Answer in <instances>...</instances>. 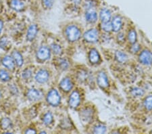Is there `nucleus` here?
<instances>
[{"label": "nucleus", "mask_w": 152, "mask_h": 134, "mask_svg": "<svg viewBox=\"0 0 152 134\" xmlns=\"http://www.w3.org/2000/svg\"><path fill=\"white\" fill-rule=\"evenodd\" d=\"M0 62H1V60H0Z\"/></svg>", "instance_id": "nucleus-41"}, {"label": "nucleus", "mask_w": 152, "mask_h": 134, "mask_svg": "<svg viewBox=\"0 0 152 134\" xmlns=\"http://www.w3.org/2000/svg\"><path fill=\"white\" fill-rule=\"evenodd\" d=\"M46 100L50 105L52 106H58L60 104L61 96L57 90L56 89H52L48 92Z\"/></svg>", "instance_id": "nucleus-2"}, {"label": "nucleus", "mask_w": 152, "mask_h": 134, "mask_svg": "<svg viewBox=\"0 0 152 134\" xmlns=\"http://www.w3.org/2000/svg\"><path fill=\"white\" fill-rule=\"evenodd\" d=\"M70 1L73 4H75V6H78V5H80L82 3L83 0H70Z\"/></svg>", "instance_id": "nucleus-37"}, {"label": "nucleus", "mask_w": 152, "mask_h": 134, "mask_svg": "<svg viewBox=\"0 0 152 134\" xmlns=\"http://www.w3.org/2000/svg\"><path fill=\"white\" fill-rule=\"evenodd\" d=\"M106 127L104 125H96L94 129V133H104L106 132Z\"/></svg>", "instance_id": "nucleus-30"}, {"label": "nucleus", "mask_w": 152, "mask_h": 134, "mask_svg": "<svg viewBox=\"0 0 152 134\" xmlns=\"http://www.w3.org/2000/svg\"><path fill=\"white\" fill-rule=\"evenodd\" d=\"M36 133L37 131L32 128H28V130H26L25 131V133Z\"/></svg>", "instance_id": "nucleus-38"}, {"label": "nucleus", "mask_w": 152, "mask_h": 134, "mask_svg": "<svg viewBox=\"0 0 152 134\" xmlns=\"http://www.w3.org/2000/svg\"><path fill=\"white\" fill-rule=\"evenodd\" d=\"M8 45L9 41L6 37H2L0 39V48L4 50H7V49L9 48Z\"/></svg>", "instance_id": "nucleus-29"}, {"label": "nucleus", "mask_w": 152, "mask_h": 134, "mask_svg": "<svg viewBox=\"0 0 152 134\" xmlns=\"http://www.w3.org/2000/svg\"><path fill=\"white\" fill-rule=\"evenodd\" d=\"M1 96H2V94H1V92H0V99L1 98Z\"/></svg>", "instance_id": "nucleus-40"}, {"label": "nucleus", "mask_w": 152, "mask_h": 134, "mask_svg": "<svg viewBox=\"0 0 152 134\" xmlns=\"http://www.w3.org/2000/svg\"><path fill=\"white\" fill-rule=\"evenodd\" d=\"M43 96V92L37 89H29L26 94V97L28 100L31 102H37L42 99Z\"/></svg>", "instance_id": "nucleus-4"}, {"label": "nucleus", "mask_w": 152, "mask_h": 134, "mask_svg": "<svg viewBox=\"0 0 152 134\" xmlns=\"http://www.w3.org/2000/svg\"><path fill=\"white\" fill-rule=\"evenodd\" d=\"M53 121V115L50 112H48V113H46L45 114H44L43 118V122L45 125H50V124L52 123Z\"/></svg>", "instance_id": "nucleus-22"}, {"label": "nucleus", "mask_w": 152, "mask_h": 134, "mask_svg": "<svg viewBox=\"0 0 152 134\" xmlns=\"http://www.w3.org/2000/svg\"><path fill=\"white\" fill-rule=\"evenodd\" d=\"M143 104L145 108L147 110H148V111L152 110V95L148 96L145 99Z\"/></svg>", "instance_id": "nucleus-27"}, {"label": "nucleus", "mask_w": 152, "mask_h": 134, "mask_svg": "<svg viewBox=\"0 0 152 134\" xmlns=\"http://www.w3.org/2000/svg\"><path fill=\"white\" fill-rule=\"evenodd\" d=\"M38 30L39 29L37 24H33L30 25L28 29L27 33H26V40L28 41H32L35 40L37 35Z\"/></svg>", "instance_id": "nucleus-11"}, {"label": "nucleus", "mask_w": 152, "mask_h": 134, "mask_svg": "<svg viewBox=\"0 0 152 134\" xmlns=\"http://www.w3.org/2000/svg\"><path fill=\"white\" fill-rule=\"evenodd\" d=\"M131 94L133 95L134 97H141L143 96L144 91L142 89L139 88V87H135V88H133L132 89Z\"/></svg>", "instance_id": "nucleus-31"}, {"label": "nucleus", "mask_w": 152, "mask_h": 134, "mask_svg": "<svg viewBox=\"0 0 152 134\" xmlns=\"http://www.w3.org/2000/svg\"><path fill=\"white\" fill-rule=\"evenodd\" d=\"M59 67L62 70H66L69 68L70 63L68 60L65 59V58H62L59 60Z\"/></svg>", "instance_id": "nucleus-24"}, {"label": "nucleus", "mask_w": 152, "mask_h": 134, "mask_svg": "<svg viewBox=\"0 0 152 134\" xmlns=\"http://www.w3.org/2000/svg\"><path fill=\"white\" fill-rule=\"evenodd\" d=\"M91 116H92V112L89 108L85 109L82 112V118L83 119H85V121H89V119L91 118Z\"/></svg>", "instance_id": "nucleus-32"}, {"label": "nucleus", "mask_w": 152, "mask_h": 134, "mask_svg": "<svg viewBox=\"0 0 152 134\" xmlns=\"http://www.w3.org/2000/svg\"><path fill=\"white\" fill-rule=\"evenodd\" d=\"M12 56L13 58L14 62L16 63V65L18 67H21L24 64L23 57L20 53L18 51H14L12 53Z\"/></svg>", "instance_id": "nucleus-18"}, {"label": "nucleus", "mask_w": 152, "mask_h": 134, "mask_svg": "<svg viewBox=\"0 0 152 134\" xmlns=\"http://www.w3.org/2000/svg\"><path fill=\"white\" fill-rule=\"evenodd\" d=\"M85 20L89 23H94L98 18V14L96 10L92 9L89 10H85Z\"/></svg>", "instance_id": "nucleus-10"}, {"label": "nucleus", "mask_w": 152, "mask_h": 134, "mask_svg": "<svg viewBox=\"0 0 152 134\" xmlns=\"http://www.w3.org/2000/svg\"><path fill=\"white\" fill-rule=\"evenodd\" d=\"M151 132H152V131H151Z\"/></svg>", "instance_id": "nucleus-42"}, {"label": "nucleus", "mask_w": 152, "mask_h": 134, "mask_svg": "<svg viewBox=\"0 0 152 134\" xmlns=\"http://www.w3.org/2000/svg\"><path fill=\"white\" fill-rule=\"evenodd\" d=\"M55 0H41V4L46 10H50L52 8Z\"/></svg>", "instance_id": "nucleus-28"}, {"label": "nucleus", "mask_w": 152, "mask_h": 134, "mask_svg": "<svg viewBox=\"0 0 152 134\" xmlns=\"http://www.w3.org/2000/svg\"><path fill=\"white\" fill-rule=\"evenodd\" d=\"M59 87H60V88L62 89L63 92H68L72 89L73 84L70 78L66 77L60 81Z\"/></svg>", "instance_id": "nucleus-14"}, {"label": "nucleus", "mask_w": 152, "mask_h": 134, "mask_svg": "<svg viewBox=\"0 0 152 134\" xmlns=\"http://www.w3.org/2000/svg\"><path fill=\"white\" fill-rule=\"evenodd\" d=\"M97 83L98 85L102 88H105L108 86L109 81L107 75L104 72L101 71L98 73L97 77Z\"/></svg>", "instance_id": "nucleus-9"}, {"label": "nucleus", "mask_w": 152, "mask_h": 134, "mask_svg": "<svg viewBox=\"0 0 152 134\" xmlns=\"http://www.w3.org/2000/svg\"><path fill=\"white\" fill-rule=\"evenodd\" d=\"M139 60L141 64L150 65L152 64V53L149 50H144L139 56Z\"/></svg>", "instance_id": "nucleus-8"}, {"label": "nucleus", "mask_w": 152, "mask_h": 134, "mask_svg": "<svg viewBox=\"0 0 152 134\" xmlns=\"http://www.w3.org/2000/svg\"><path fill=\"white\" fill-rule=\"evenodd\" d=\"M139 48H140V47H139V45L137 44V43H133V47L131 48V51L133 53H136L139 50Z\"/></svg>", "instance_id": "nucleus-35"}, {"label": "nucleus", "mask_w": 152, "mask_h": 134, "mask_svg": "<svg viewBox=\"0 0 152 134\" xmlns=\"http://www.w3.org/2000/svg\"><path fill=\"white\" fill-rule=\"evenodd\" d=\"M101 27L102 30H104L105 32H110L112 30V23L110 22H106V23H102Z\"/></svg>", "instance_id": "nucleus-33"}, {"label": "nucleus", "mask_w": 152, "mask_h": 134, "mask_svg": "<svg viewBox=\"0 0 152 134\" xmlns=\"http://www.w3.org/2000/svg\"><path fill=\"white\" fill-rule=\"evenodd\" d=\"M11 79V77L10 73L5 69L0 70V80L4 82L10 81Z\"/></svg>", "instance_id": "nucleus-21"}, {"label": "nucleus", "mask_w": 152, "mask_h": 134, "mask_svg": "<svg viewBox=\"0 0 152 134\" xmlns=\"http://www.w3.org/2000/svg\"><path fill=\"white\" fill-rule=\"evenodd\" d=\"M89 59L90 62L93 63V64H96V63L99 62L100 59V56L99 52H97V50H95V49H92L90 51Z\"/></svg>", "instance_id": "nucleus-19"}, {"label": "nucleus", "mask_w": 152, "mask_h": 134, "mask_svg": "<svg viewBox=\"0 0 152 134\" xmlns=\"http://www.w3.org/2000/svg\"><path fill=\"white\" fill-rule=\"evenodd\" d=\"M35 81L39 83L43 84L48 81L50 79V73L45 69H41L35 75Z\"/></svg>", "instance_id": "nucleus-6"}, {"label": "nucleus", "mask_w": 152, "mask_h": 134, "mask_svg": "<svg viewBox=\"0 0 152 134\" xmlns=\"http://www.w3.org/2000/svg\"><path fill=\"white\" fill-rule=\"evenodd\" d=\"M128 40L130 43L131 44H133V43H135L137 41V33L136 31L132 29L129 32L128 34Z\"/></svg>", "instance_id": "nucleus-25"}, {"label": "nucleus", "mask_w": 152, "mask_h": 134, "mask_svg": "<svg viewBox=\"0 0 152 134\" xmlns=\"http://www.w3.org/2000/svg\"><path fill=\"white\" fill-rule=\"evenodd\" d=\"M3 28H4V23L3 21L0 19V35H1V31L3 30Z\"/></svg>", "instance_id": "nucleus-39"}, {"label": "nucleus", "mask_w": 152, "mask_h": 134, "mask_svg": "<svg viewBox=\"0 0 152 134\" xmlns=\"http://www.w3.org/2000/svg\"><path fill=\"white\" fill-rule=\"evenodd\" d=\"M22 76L24 79H30L32 76V71L30 69H25L22 74Z\"/></svg>", "instance_id": "nucleus-34"}, {"label": "nucleus", "mask_w": 152, "mask_h": 134, "mask_svg": "<svg viewBox=\"0 0 152 134\" xmlns=\"http://www.w3.org/2000/svg\"><path fill=\"white\" fill-rule=\"evenodd\" d=\"M80 103V95L78 91H74L70 94L68 100V104L70 108H76Z\"/></svg>", "instance_id": "nucleus-7"}, {"label": "nucleus", "mask_w": 152, "mask_h": 134, "mask_svg": "<svg viewBox=\"0 0 152 134\" xmlns=\"http://www.w3.org/2000/svg\"><path fill=\"white\" fill-rule=\"evenodd\" d=\"M36 57L40 61H46L51 57V50L47 46H41L36 53Z\"/></svg>", "instance_id": "nucleus-3"}, {"label": "nucleus", "mask_w": 152, "mask_h": 134, "mask_svg": "<svg viewBox=\"0 0 152 134\" xmlns=\"http://www.w3.org/2000/svg\"><path fill=\"white\" fill-rule=\"evenodd\" d=\"M112 30L115 32H118L121 30L122 26V21L121 17L120 16H115L112 21Z\"/></svg>", "instance_id": "nucleus-17"}, {"label": "nucleus", "mask_w": 152, "mask_h": 134, "mask_svg": "<svg viewBox=\"0 0 152 134\" xmlns=\"http://www.w3.org/2000/svg\"><path fill=\"white\" fill-rule=\"evenodd\" d=\"M98 4H99L98 0H83V8L85 10H89L92 9L96 10Z\"/></svg>", "instance_id": "nucleus-16"}, {"label": "nucleus", "mask_w": 152, "mask_h": 134, "mask_svg": "<svg viewBox=\"0 0 152 134\" xmlns=\"http://www.w3.org/2000/svg\"><path fill=\"white\" fill-rule=\"evenodd\" d=\"M65 35L67 40L70 42L78 41L81 36V32L79 28L76 25H68L65 29Z\"/></svg>", "instance_id": "nucleus-1"}, {"label": "nucleus", "mask_w": 152, "mask_h": 134, "mask_svg": "<svg viewBox=\"0 0 152 134\" xmlns=\"http://www.w3.org/2000/svg\"><path fill=\"white\" fill-rule=\"evenodd\" d=\"M84 40L89 43L96 42L99 38V33L97 30L95 29H90V30L86 31L84 35H83Z\"/></svg>", "instance_id": "nucleus-5"}, {"label": "nucleus", "mask_w": 152, "mask_h": 134, "mask_svg": "<svg viewBox=\"0 0 152 134\" xmlns=\"http://www.w3.org/2000/svg\"><path fill=\"white\" fill-rule=\"evenodd\" d=\"M1 63L6 69H8L9 70H13L15 69L16 63L14 62L13 58H12L11 56H5L2 58Z\"/></svg>", "instance_id": "nucleus-12"}, {"label": "nucleus", "mask_w": 152, "mask_h": 134, "mask_svg": "<svg viewBox=\"0 0 152 134\" xmlns=\"http://www.w3.org/2000/svg\"><path fill=\"white\" fill-rule=\"evenodd\" d=\"M115 57H116V59L117 60L118 62L121 63L126 62L127 60H128V56H127L126 53L121 52V51H118V52H116V53H115Z\"/></svg>", "instance_id": "nucleus-20"}, {"label": "nucleus", "mask_w": 152, "mask_h": 134, "mask_svg": "<svg viewBox=\"0 0 152 134\" xmlns=\"http://www.w3.org/2000/svg\"><path fill=\"white\" fill-rule=\"evenodd\" d=\"M99 18L102 23L110 22L112 19V12L110 10L106 8H103L99 11Z\"/></svg>", "instance_id": "nucleus-13"}, {"label": "nucleus", "mask_w": 152, "mask_h": 134, "mask_svg": "<svg viewBox=\"0 0 152 134\" xmlns=\"http://www.w3.org/2000/svg\"><path fill=\"white\" fill-rule=\"evenodd\" d=\"M1 126L3 130H8L12 126V121L9 118H4L1 121Z\"/></svg>", "instance_id": "nucleus-26"}, {"label": "nucleus", "mask_w": 152, "mask_h": 134, "mask_svg": "<svg viewBox=\"0 0 152 134\" xmlns=\"http://www.w3.org/2000/svg\"><path fill=\"white\" fill-rule=\"evenodd\" d=\"M10 6L16 12H21L24 9L25 4L22 0H10Z\"/></svg>", "instance_id": "nucleus-15"}, {"label": "nucleus", "mask_w": 152, "mask_h": 134, "mask_svg": "<svg viewBox=\"0 0 152 134\" xmlns=\"http://www.w3.org/2000/svg\"><path fill=\"white\" fill-rule=\"evenodd\" d=\"M51 50L52 52L56 55H60L62 53V48L60 45L57 43H53L51 45Z\"/></svg>", "instance_id": "nucleus-23"}, {"label": "nucleus", "mask_w": 152, "mask_h": 134, "mask_svg": "<svg viewBox=\"0 0 152 134\" xmlns=\"http://www.w3.org/2000/svg\"><path fill=\"white\" fill-rule=\"evenodd\" d=\"M118 40L119 41H121V42H123L124 40V35L123 33H121L118 34Z\"/></svg>", "instance_id": "nucleus-36"}]
</instances>
